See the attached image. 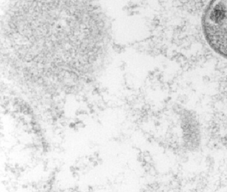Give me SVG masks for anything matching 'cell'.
<instances>
[{"mask_svg":"<svg viewBox=\"0 0 227 192\" xmlns=\"http://www.w3.org/2000/svg\"><path fill=\"white\" fill-rule=\"evenodd\" d=\"M201 26L210 47L227 60V0H210L202 14Z\"/></svg>","mask_w":227,"mask_h":192,"instance_id":"6da1fadb","label":"cell"}]
</instances>
